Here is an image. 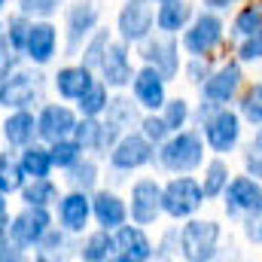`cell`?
<instances>
[{
	"label": "cell",
	"mask_w": 262,
	"mask_h": 262,
	"mask_svg": "<svg viewBox=\"0 0 262 262\" xmlns=\"http://www.w3.org/2000/svg\"><path fill=\"white\" fill-rule=\"evenodd\" d=\"M43 98V76L34 70H15L0 76V104L25 110Z\"/></svg>",
	"instance_id": "obj_1"
},
{
	"label": "cell",
	"mask_w": 262,
	"mask_h": 262,
	"mask_svg": "<svg viewBox=\"0 0 262 262\" xmlns=\"http://www.w3.org/2000/svg\"><path fill=\"white\" fill-rule=\"evenodd\" d=\"M201 152H204V146H201V137L198 134H192V131H177L162 146L159 162H162V168H168L174 174H186V171H192V168L201 165Z\"/></svg>",
	"instance_id": "obj_2"
},
{
	"label": "cell",
	"mask_w": 262,
	"mask_h": 262,
	"mask_svg": "<svg viewBox=\"0 0 262 262\" xmlns=\"http://www.w3.org/2000/svg\"><path fill=\"white\" fill-rule=\"evenodd\" d=\"M204 201V189L192 177H177L162 189V210L168 216H192Z\"/></svg>",
	"instance_id": "obj_3"
},
{
	"label": "cell",
	"mask_w": 262,
	"mask_h": 262,
	"mask_svg": "<svg viewBox=\"0 0 262 262\" xmlns=\"http://www.w3.org/2000/svg\"><path fill=\"white\" fill-rule=\"evenodd\" d=\"M49 232V213L40 204H28L6 229V238L15 241L18 247H37L40 238Z\"/></svg>",
	"instance_id": "obj_4"
},
{
	"label": "cell",
	"mask_w": 262,
	"mask_h": 262,
	"mask_svg": "<svg viewBox=\"0 0 262 262\" xmlns=\"http://www.w3.org/2000/svg\"><path fill=\"white\" fill-rule=\"evenodd\" d=\"M220 226L216 223H186L180 232V253L192 262L210 259L216 253Z\"/></svg>",
	"instance_id": "obj_5"
},
{
	"label": "cell",
	"mask_w": 262,
	"mask_h": 262,
	"mask_svg": "<svg viewBox=\"0 0 262 262\" xmlns=\"http://www.w3.org/2000/svg\"><path fill=\"white\" fill-rule=\"evenodd\" d=\"M149 159H152V143H149L146 134H125L110 149V162L119 171H134V168L146 165Z\"/></svg>",
	"instance_id": "obj_6"
},
{
	"label": "cell",
	"mask_w": 262,
	"mask_h": 262,
	"mask_svg": "<svg viewBox=\"0 0 262 262\" xmlns=\"http://www.w3.org/2000/svg\"><path fill=\"white\" fill-rule=\"evenodd\" d=\"M152 9L146 6V0H128L125 9L119 12V34L125 43H143L152 31Z\"/></svg>",
	"instance_id": "obj_7"
},
{
	"label": "cell",
	"mask_w": 262,
	"mask_h": 262,
	"mask_svg": "<svg viewBox=\"0 0 262 262\" xmlns=\"http://www.w3.org/2000/svg\"><path fill=\"white\" fill-rule=\"evenodd\" d=\"M204 137H207V143H210L216 152L235 149V143H238V137H241V122H238V116L229 113V110H216L210 119H204Z\"/></svg>",
	"instance_id": "obj_8"
},
{
	"label": "cell",
	"mask_w": 262,
	"mask_h": 262,
	"mask_svg": "<svg viewBox=\"0 0 262 262\" xmlns=\"http://www.w3.org/2000/svg\"><path fill=\"white\" fill-rule=\"evenodd\" d=\"M226 210L229 213H259L262 186L256 183V177H235L226 186Z\"/></svg>",
	"instance_id": "obj_9"
},
{
	"label": "cell",
	"mask_w": 262,
	"mask_h": 262,
	"mask_svg": "<svg viewBox=\"0 0 262 262\" xmlns=\"http://www.w3.org/2000/svg\"><path fill=\"white\" fill-rule=\"evenodd\" d=\"M162 213V189L156 180H140L131 189V220L137 226H149L156 223V216Z\"/></svg>",
	"instance_id": "obj_10"
},
{
	"label": "cell",
	"mask_w": 262,
	"mask_h": 262,
	"mask_svg": "<svg viewBox=\"0 0 262 262\" xmlns=\"http://www.w3.org/2000/svg\"><path fill=\"white\" fill-rule=\"evenodd\" d=\"M223 40V21L216 18V15H198L195 25L186 31V37H183V46L192 52V55H207L216 43Z\"/></svg>",
	"instance_id": "obj_11"
},
{
	"label": "cell",
	"mask_w": 262,
	"mask_h": 262,
	"mask_svg": "<svg viewBox=\"0 0 262 262\" xmlns=\"http://www.w3.org/2000/svg\"><path fill=\"white\" fill-rule=\"evenodd\" d=\"M95 25H98L95 0H79L76 6H70V12H67V49L76 52L79 43L95 31Z\"/></svg>",
	"instance_id": "obj_12"
},
{
	"label": "cell",
	"mask_w": 262,
	"mask_h": 262,
	"mask_svg": "<svg viewBox=\"0 0 262 262\" xmlns=\"http://www.w3.org/2000/svg\"><path fill=\"white\" fill-rule=\"evenodd\" d=\"M76 128V119H73V113L61 107V104H49V107H43V113H40V119H37V134L43 137V140H49V143H55V140H64L67 134H73Z\"/></svg>",
	"instance_id": "obj_13"
},
{
	"label": "cell",
	"mask_w": 262,
	"mask_h": 262,
	"mask_svg": "<svg viewBox=\"0 0 262 262\" xmlns=\"http://www.w3.org/2000/svg\"><path fill=\"white\" fill-rule=\"evenodd\" d=\"M134 98L140 107L146 110H159L165 107V76L156 67H146L134 76Z\"/></svg>",
	"instance_id": "obj_14"
},
{
	"label": "cell",
	"mask_w": 262,
	"mask_h": 262,
	"mask_svg": "<svg viewBox=\"0 0 262 262\" xmlns=\"http://www.w3.org/2000/svg\"><path fill=\"white\" fill-rule=\"evenodd\" d=\"M238 85H241V67L238 64H226L223 70H216L213 76H207V82H204V98L210 101V104H229L232 101V95L238 92Z\"/></svg>",
	"instance_id": "obj_15"
},
{
	"label": "cell",
	"mask_w": 262,
	"mask_h": 262,
	"mask_svg": "<svg viewBox=\"0 0 262 262\" xmlns=\"http://www.w3.org/2000/svg\"><path fill=\"white\" fill-rule=\"evenodd\" d=\"M101 73H104V82L113 85V89H122L131 82V61L125 46L119 43H107V52L101 58Z\"/></svg>",
	"instance_id": "obj_16"
},
{
	"label": "cell",
	"mask_w": 262,
	"mask_h": 262,
	"mask_svg": "<svg viewBox=\"0 0 262 262\" xmlns=\"http://www.w3.org/2000/svg\"><path fill=\"white\" fill-rule=\"evenodd\" d=\"M116 256L122 262H143L152 256V244L146 241V235L137 226H119L116 232Z\"/></svg>",
	"instance_id": "obj_17"
},
{
	"label": "cell",
	"mask_w": 262,
	"mask_h": 262,
	"mask_svg": "<svg viewBox=\"0 0 262 262\" xmlns=\"http://www.w3.org/2000/svg\"><path fill=\"white\" fill-rule=\"evenodd\" d=\"M143 61L156 67L165 79L177 73V43L174 40H143Z\"/></svg>",
	"instance_id": "obj_18"
},
{
	"label": "cell",
	"mask_w": 262,
	"mask_h": 262,
	"mask_svg": "<svg viewBox=\"0 0 262 262\" xmlns=\"http://www.w3.org/2000/svg\"><path fill=\"white\" fill-rule=\"evenodd\" d=\"M89 213H92V201L85 198V192H70L67 198H61V207H58V220H61V229L64 232H82L85 223H89Z\"/></svg>",
	"instance_id": "obj_19"
},
{
	"label": "cell",
	"mask_w": 262,
	"mask_h": 262,
	"mask_svg": "<svg viewBox=\"0 0 262 262\" xmlns=\"http://www.w3.org/2000/svg\"><path fill=\"white\" fill-rule=\"evenodd\" d=\"M55 43H58L55 28H52V25H46V21H40V25H31L25 52H28V58H31V61L46 64V61L55 55Z\"/></svg>",
	"instance_id": "obj_20"
},
{
	"label": "cell",
	"mask_w": 262,
	"mask_h": 262,
	"mask_svg": "<svg viewBox=\"0 0 262 262\" xmlns=\"http://www.w3.org/2000/svg\"><path fill=\"white\" fill-rule=\"evenodd\" d=\"M92 70L82 64V67H64V70H58V76H55V89H58V95L67 98V101H79L89 89H92Z\"/></svg>",
	"instance_id": "obj_21"
},
{
	"label": "cell",
	"mask_w": 262,
	"mask_h": 262,
	"mask_svg": "<svg viewBox=\"0 0 262 262\" xmlns=\"http://www.w3.org/2000/svg\"><path fill=\"white\" fill-rule=\"evenodd\" d=\"M92 213L104 229H119L125 223V204L113 192H98L95 201H92Z\"/></svg>",
	"instance_id": "obj_22"
},
{
	"label": "cell",
	"mask_w": 262,
	"mask_h": 262,
	"mask_svg": "<svg viewBox=\"0 0 262 262\" xmlns=\"http://www.w3.org/2000/svg\"><path fill=\"white\" fill-rule=\"evenodd\" d=\"M3 134H6V140L12 146H28L34 140V134H37V119L28 110H18L3 122Z\"/></svg>",
	"instance_id": "obj_23"
},
{
	"label": "cell",
	"mask_w": 262,
	"mask_h": 262,
	"mask_svg": "<svg viewBox=\"0 0 262 262\" xmlns=\"http://www.w3.org/2000/svg\"><path fill=\"white\" fill-rule=\"evenodd\" d=\"M189 15H192V9H189L183 0H165V6H162L159 15H156V25H159L165 34H174V31H180V28L189 21Z\"/></svg>",
	"instance_id": "obj_24"
},
{
	"label": "cell",
	"mask_w": 262,
	"mask_h": 262,
	"mask_svg": "<svg viewBox=\"0 0 262 262\" xmlns=\"http://www.w3.org/2000/svg\"><path fill=\"white\" fill-rule=\"evenodd\" d=\"M25 186V168L18 159H12L9 152L0 156V192L9 195V192H18Z\"/></svg>",
	"instance_id": "obj_25"
},
{
	"label": "cell",
	"mask_w": 262,
	"mask_h": 262,
	"mask_svg": "<svg viewBox=\"0 0 262 262\" xmlns=\"http://www.w3.org/2000/svg\"><path fill=\"white\" fill-rule=\"evenodd\" d=\"M21 168H25V177H49V171H52V156H49V149L28 143V149H25V156H21Z\"/></svg>",
	"instance_id": "obj_26"
},
{
	"label": "cell",
	"mask_w": 262,
	"mask_h": 262,
	"mask_svg": "<svg viewBox=\"0 0 262 262\" xmlns=\"http://www.w3.org/2000/svg\"><path fill=\"white\" fill-rule=\"evenodd\" d=\"M21 198H25V204H40V207H46V204H52V201L58 198V189H55L46 177H31V183L21 186Z\"/></svg>",
	"instance_id": "obj_27"
},
{
	"label": "cell",
	"mask_w": 262,
	"mask_h": 262,
	"mask_svg": "<svg viewBox=\"0 0 262 262\" xmlns=\"http://www.w3.org/2000/svg\"><path fill=\"white\" fill-rule=\"evenodd\" d=\"M113 250H116V238H110L107 229H104V232H98V235H92V238L85 241V247H82V259H89V262L110 259Z\"/></svg>",
	"instance_id": "obj_28"
},
{
	"label": "cell",
	"mask_w": 262,
	"mask_h": 262,
	"mask_svg": "<svg viewBox=\"0 0 262 262\" xmlns=\"http://www.w3.org/2000/svg\"><path fill=\"white\" fill-rule=\"evenodd\" d=\"M70 174H67V183L73 186V189H79V192H89L95 183H98V168L92 165V162H73L70 168H67Z\"/></svg>",
	"instance_id": "obj_29"
},
{
	"label": "cell",
	"mask_w": 262,
	"mask_h": 262,
	"mask_svg": "<svg viewBox=\"0 0 262 262\" xmlns=\"http://www.w3.org/2000/svg\"><path fill=\"white\" fill-rule=\"evenodd\" d=\"M226 186H229V168H226V162H210L207 168H204V195H220V192H226Z\"/></svg>",
	"instance_id": "obj_30"
},
{
	"label": "cell",
	"mask_w": 262,
	"mask_h": 262,
	"mask_svg": "<svg viewBox=\"0 0 262 262\" xmlns=\"http://www.w3.org/2000/svg\"><path fill=\"white\" fill-rule=\"evenodd\" d=\"M79 110H82V116H98V113H104V110H107V89H104L101 82H92V89L79 98Z\"/></svg>",
	"instance_id": "obj_31"
},
{
	"label": "cell",
	"mask_w": 262,
	"mask_h": 262,
	"mask_svg": "<svg viewBox=\"0 0 262 262\" xmlns=\"http://www.w3.org/2000/svg\"><path fill=\"white\" fill-rule=\"evenodd\" d=\"M79 152H82V146L76 143V140H55L52 143V149H49V156H52V165L55 168H70L76 159H79Z\"/></svg>",
	"instance_id": "obj_32"
},
{
	"label": "cell",
	"mask_w": 262,
	"mask_h": 262,
	"mask_svg": "<svg viewBox=\"0 0 262 262\" xmlns=\"http://www.w3.org/2000/svg\"><path fill=\"white\" fill-rule=\"evenodd\" d=\"M73 134H76V143L82 149H98V143H101V122H95V116H85L82 125L73 128Z\"/></svg>",
	"instance_id": "obj_33"
},
{
	"label": "cell",
	"mask_w": 262,
	"mask_h": 262,
	"mask_svg": "<svg viewBox=\"0 0 262 262\" xmlns=\"http://www.w3.org/2000/svg\"><path fill=\"white\" fill-rule=\"evenodd\" d=\"M241 116H244L247 122H253V125H262V82L253 85V89L244 95V101H241Z\"/></svg>",
	"instance_id": "obj_34"
},
{
	"label": "cell",
	"mask_w": 262,
	"mask_h": 262,
	"mask_svg": "<svg viewBox=\"0 0 262 262\" xmlns=\"http://www.w3.org/2000/svg\"><path fill=\"white\" fill-rule=\"evenodd\" d=\"M28 31H31V25L25 21V15L9 18V25H6V37H9L12 52H25V46H28Z\"/></svg>",
	"instance_id": "obj_35"
},
{
	"label": "cell",
	"mask_w": 262,
	"mask_h": 262,
	"mask_svg": "<svg viewBox=\"0 0 262 262\" xmlns=\"http://www.w3.org/2000/svg\"><path fill=\"white\" fill-rule=\"evenodd\" d=\"M162 119L168 122V128L171 131H180L183 125H186V119H189V107H186V101H168Z\"/></svg>",
	"instance_id": "obj_36"
},
{
	"label": "cell",
	"mask_w": 262,
	"mask_h": 262,
	"mask_svg": "<svg viewBox=\"0 0 262 262\" xmlns=\"http://www.w3.org/2000/svg\"><path fill=\"white\" fill-rule=\"evenodd\" d=\"M262 28V12L259 9H244L238 18H235V37H250L253 31H259Z\"/></svg>",
	"instance_id": "obj_37"
},
{
	"label": "cell",
	"mask_w": 262,
	"mask_h": 262,
	"mask_svg": "<svg viewBox=\"0 0 262 262\" xmlns=\"http://www.w3.org/2000/svg\"><path fill=\"white\" fill-rule=\"evenodd\" d=\"M107 113H110V122H116L119 128H128L137 119V113H134V107L128 101H107Z\"/></svg>",
	"instance_id": "obj_38"
},
{
	"label": "cell",
	"mask_w": 262,
	"mask_h": 262,
	"mask_svg": "<svg viewBox=\"0 0 262 262\" xmlns=\"http://www.w3.org/2000/svg\"><path fill=\"white\" fill-rule=\"evenodd\" d=\"M18 6L21 15H52L61 6V0H18Z\"/></svg>",
	"instance_id": "obj_39"
},
{
	"label": "cell",
	"mask_w": 262,
	"mask_h": 262,
	"mask_svg": "<svg viewBox=\"0 0 262 262\" xmlns=\"http://www.w3.org/2000/svg\"><path fill=\"white\" fill-rule=\"evenodd\" d=\"M241 58H244V61H259V58H262V28H259V31H253L250 37H244Z\"/></svg>",
	"instance_id": "obj_40"
},
{
	"label": "cell",
	"mask_w": 262,
	"mask_h": 262,
	"mask_svg": "<svg viewBox=\"0 0 262 262\" xmlns=\"http://www.w3.org/2000/svg\"><path fill=\"white\" fill-rule=\"evenodd\" d=\"M104 52H107V37L104 34H98L95 40H92V46L85 49V67L92 70V67L101 64V58H104Z\"/></svg>",
	"instance_id": "obj_41"
},
{
	"label": "cell",
	"mask_w": 262,
	"mask_h": 262,
	"mask_svg": "<svg viewBox=\"0 0 262 262\" xmlns=\"http://www.w3.org/2000/svg\"><path fill=\"white\" fill-rule=\"evenodd\" d=\"M168 122L165 119H156V116H149V119H143V134L149 137V140H165L168 137Z\"/></svg>",
	"instance_id": "obj_42"
},
{
	"label": "cell",
	"mask_w": 262,
	"mask_h": 262,
	"mask_svg": "<svg viewBox=\"0 0 262 262\" xmlns=\"http://www.w3.org/2000/svg\"><path fill=\"white\" fill-rule=\"evenodd\" d=\"M244 165H247V174L250 177H256V180H262V149H247V156H244Z\"/></svg>",
	"instance_id": "obj_43"
},
{
	"label": "cell",
	"mask_w": 262,
	"mask_h": 262,
	"mask_svg": "<svg viewBox=\"0 0 262 262\" xmlns=\"http://www.w3.org/2000/svg\"><path fill=\"white\" fill-rule=\"evenodd\" d=\"M247 238L250 241H262V210L259 213H250V220H247Z\"/></svg>",
	"instance_id": "obj_44"
},
{
	"label": "cell",
	"mask_w": 262,
	"mask_h": 262,
	"mask_svg": "<svg viewBox=\"0 0 262 262\" xmlns=\"http://www.w3.org/2000/svg\"><path fill=\"white\" fill-rule=\"evenodd\" d=\"M21 247L15 244V241H6V238H0V259H21V253H18Z\"/></svg>",
	"instance_id": "obj_45"
},
{
	"label": "cell",
	"mask_w": 262,
	"mask_h": 262,
	"mask_svg": "<svg viewBox=\"0 0 262 262\" xmlns=\"http://www.w3.org/2000/svg\"><path fill=\"white\" fill-rule=\"evenodd\" d=\"M189 76H192L195 82L207 79V64H201V55H195V61H192V67H189Z\"/></svg>",
	"instance_id": "obj_46"
},
{
	"label": "cell",
	"mask_w": 262,
	"mask_h": 262,
	"mask_svg": "<svg viewBox=\"0 0 262 262\" xmlns=\"http://www.w3.org/2000/svg\"><path fill=\"white\" fill-rule=\"evenodd\" d=\"M235 0H207V6H213V9H229Z\"/></svg>",
	"instance_id": "obj_47"
},
{
	"label": "cell",
	"mask_w": 262,
	"mask_h": 262,
	"mask_svg": "<svg viewBox=\"0 0 262 262\" xmlns=\"http://www.w3.org/2000/svg\"><path fill=\"white\" fill-rule=\"evenodd\" d=\"M250 146H253V149H262V128L256 131V137H253V143H250Z\"/></svg>",
	"instance_id": "obj_48"
},
{
	"label": "cell",
	"mask_w": 262,
	"mask_h": 262,
	"mask_svg": "<svg viewBox=\"0 0 262 262\" xmlns=\"http://www.w3.org/2000/svg\"><path fill=\"white\" fill-rule=\"evenodd\" d=\"M6 213V201H3V192H0V216Z\"/></svg>",
	"instance_id": "obj_49"
},
{
	"label": "cell",
	"mask_w": 262,
	"mask_h": 262,
	"mask_svg": "<svg viewBox=\"0 0 262 262\" xmlns=\"http://www.w3.org/2000/svg\"><path fill=\"white\" fill-rule=\"evenodd\" d=\"M3 6H6V0H0V9H3Z\"/></svg>",
	"instance_id": "obj_50"
},
{
	"label": "cell",
	"mask_w": 262,
	"mask_h": 262,
	"mask_svg": "<svg viewBox=\"0 0 262 262\" xmlns=\"http://www.w3.org/2000/svg\"><path fill=\"white\" fill-rule=\"evenodd\" d=\"M0 61H3V55H0Z\"/></svg>",
	"instance_id": "obj_51"
},
{
	"label": "cell",
	"mask_w": 262,
	"mask_h": 262,
	"mask_svg": "<svg viewBox=\"0 0 262 262\" xmlns=\"http://www.w3.org/2000/svg\"><path fill=\"white\" fill-rule=\"evenodd\" d=\"M162 3H165V0H162Z\"/></svg>",
	"instance_id": "obj_52"
}]
</instances>
